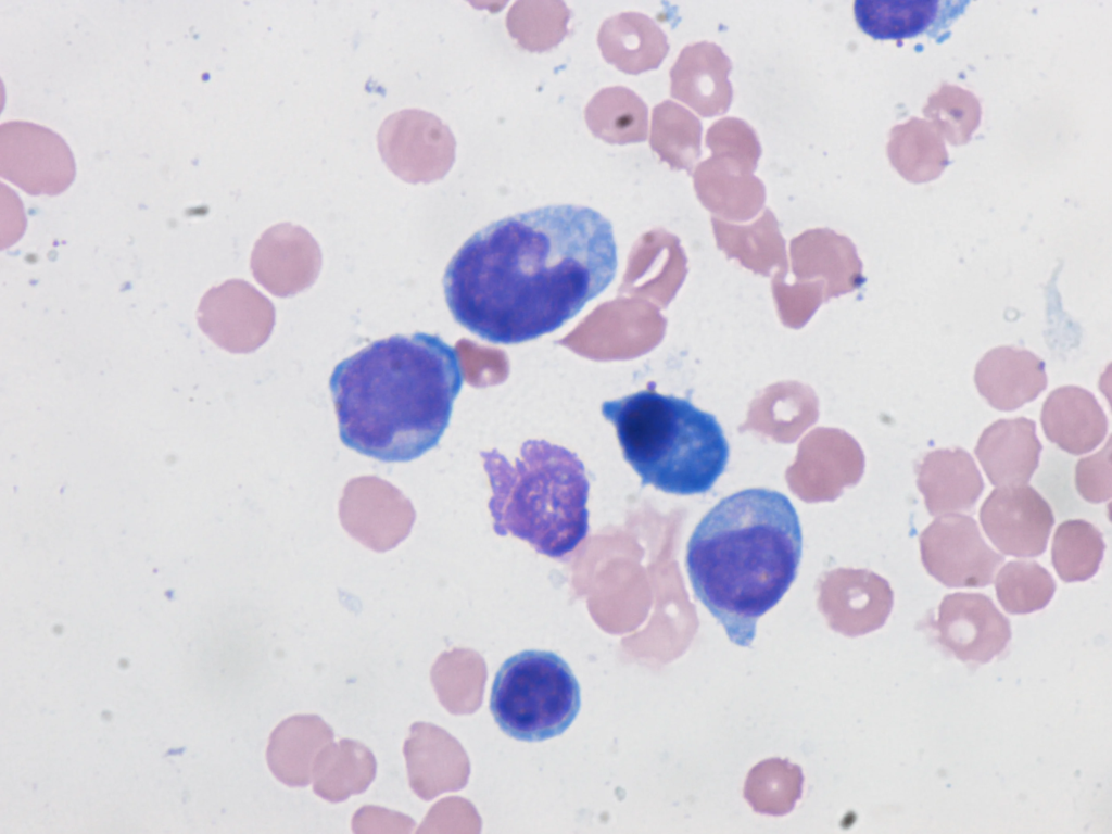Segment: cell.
<instances>
[{"label":"cell","mask_w":1112,"mask_h":834,"mask_svg":"<svg viewBox=\"0 0 1112 834\" xmlns=\"http://www.w3.org/2000/svg\"><path fill=\"white\" fill-rule=\"evenodd\" d=\"M332 729L315 715H296L271 732L267 763L273 774L288 786H305L320 751L332 743Z\"/></svg>","instance_id":"obj_17"},{"label":"cell","mask_w":1112,"mask_h":834,"mask_svg":"<svg viewBox=\"0 0 1112 834\" xmlns=\"http://www.w3.org/2000/svg\"><path fill=\"white\" fill-rule=\"evenodd\" d=\"M924 116L949 143L965 144L981 122L980 100L959 86L943 84L922 110Z\"/></svg>","instance_id":"obj_29"},{"label":"cell","mask_w":1112,"mask_h":834,"mask_svg":"<svg viewBox=\"0 0 1112 834\" xmlns=\"http://www.w3.org/2000/svg\"><path fill=\"white\" fill-rule=\"evenodd\" d=\"M1111 444L1098 453L1081 458L1075 468V485L1087 502L1098 504L1111 497Z\"/></svg>","instance_id":"obj_31"},{"label":"cell","mask_w":1112,"mask_h":834,"mask_svg":"<svg viewBox=\"0 0 1112 834\" xmlns=\"http://www.w3.org/2000/svg\"><path fill=\"white\" fill-rule=\"evenodd\" d=\"M974 380L986 402L1003 412L1033 401L1047 387L1044 362L1014 346L988 351L976 365Z\"/></svg>","instance_id":"obj_13"},{"label":"cell","mask_w":1112,"mask_h":834,"mask_svg":"<svg viewBox=\"0 0 1112 834\" xmlns=\"http://www.w3.org/2000/svg\"><path fill=\"white\" fill-rule=\"evenodd\" d=\"M570 11L560 1H518L507 14L511 37L529 51L555 47L567 34Z\"/></svg>","instance_id":"obj_27"},{"label":"cell","mask_w":1112,"mask_h":834,"mask_svg":"<svg viewBox=\"0 0 1112 834\" xmlns=\"http://www.w3.org/2000/svg\"><path fill=\"white\" fill-rule=\"evenodd\" d=\"M409 786L428 800L453 785V743L439 728L414 723L404 743Z\"/></svg>","instance_id":"obj_22"},{"label":"cell","mask_w":1112,"mask_h":834,"mask_svg":"<svg viewBox=\"0 0 1112 834\" xmlns=\"http://www.w3.org/2000/svg\"><path fill=\"white\" fill-rule=\"evenodd\" d=\"M584 115L592 134L608 143L641 142L647 137V106L627 87L599 90L589 101Z\"/></svg>","instance_id":"obj_23"},{"label":"cell","mask_w":1112,"mask_h":834,"mask_svg":"<svg viewBox=\"0 0 1112 834\" xmlns=\"http://www.w3.org/2000/svg\"><path fill=\"white\" fill-rule=\"evenodd\" d=\"M693 181L699 200L708 208L729 216H749L764 201V186L759 178L715 156L696 165Z\"/></svg>","instance_id":"obj_19"},{"label":"cell","mask_w":1112,"mask_h":834,"mask_svg":"<svg viewBox=\"0 0 1112 834\" xmlns=\"http://www.w3.org/2000/svg\"><path fill=\"white\" fill-rule=\"evenodd\" d=\"M618 267L611 223L572 204L521 212L475 232L443 276L454 319L495 344L553 332L612 282Z\"/></svg>","instance_id":"obj_1"},{"label":"cell","mask_w":1112,"mask_h":834,"mask_svg":"<svg viewBox=\"0 0 1112 834\" xmlns=\"http://www.w3.org/2000/svg\"><path fill=\"white\" fill-rule=\"evenodd\" d=\"M1035 431L1033 420L1018 417L997 420L982 432L974 452L991 484L1012 486L1029 481L1042 448Z\"/></svg>","instance_id":"obj_14"},{"label":"cell","mask_w":1112,"mask_h":834,"mask_svg":"<svg viewBox=\"0 0 1112 834\" xmlns=\"http://www.w3.org/2000/svg\"><path fill=\"white\" fill-rule=\"evenodd\" d=\"M602 415L615 427L642 486L704 494L726 468L730 447L721 425L688 400L641 390L604 402Z\"/></svg>","instance_id":"obj_5"},{"label":"cell","mask_w":1112,"mask_h":834,"mask_svg":"<svg viewBox=\"0 0 1112 834\" xmlns=\"http://www.w3.org/2000/svg\"><path fill=\"white\" fill-rule=\"evenodd\" d=\"M887 155L899 175L914 184L937 178L949 162L944 138L930 122L919 117L890 129Z\"/></svg>","instance_id":"obj_21"},{"label":"cell","mask_w":1112,"mask_h":834,"mask_svg":"<svg viewBox=\"0 0 1112 834\" xmlns=\"http://www.w3.org/2000/svg\"><path fill=\"white\" fill-rule=\"evenodd\" d=\"M414 825L408 816L374 806H365L357 810L352 821L355 833L382 832L381 827L383 832L409 833Z\"/></svg>","instance_id":"obj_32"},{"label":"cell","mask_w":1112,"mask_h":834,"mask_svg":"<svg viewBox=\"0 0 1112 834\" xmlns=\"http://www.w3.org/2000/svg\"><path fill=\"white\" fill-rule=\"evenodd\" d=\"M706 144L711 156L736 165L753 173L761 154L755 130L743 119L724 117L715 122L707 130Z\"/></svg>","instance_id":"obj_30"},{"label":"cell","mask_w":1112,"mask_h":834,"mask_svg":"<svg viewBox=\"0 0 1112 834\" xmlns=\"http://www.w3.org/2000/svg\"><path fill=\"white\" fill-rule=\"evenodd\" d=\"M926 571L949 587H982L993 582L1004 557L984 541L976 521L953 514L936 518L920 534Z\"/></svg>","instance_id":"obj_8"},{"label":"cell","mask_w":1112,"mask_h":834,"mask_svg":"<svg viewBox=\"0 0 1112 834\" xmlns=\"http://www.w3.org/2000/svg\"><path fill=\"white\" fill-rule=\"evenodd\" d=\"M936 0H856L858 26L875 39L910 38L926 31L937 20Z\"/></svg>","instance_id":"obj_24"},{"label":"cell","mask_w":1112,"mask_h":834,"mask_svg":"<svg viewBox=\"0 0 1112 834\" xmlns=\"http://www.w3.org/2000/svg\"><path fill=\"white\" fill-rule=\"evenodd\" d=\"M604 59L628 74L659 66L668 53L665 33L648 16L622 12L607 18L597 35Z\"/></svg>","instance_id":"obj_18"},{"label":"cell","mask_w":1112,"mask_h":834,"mask_svg":"<svg viewBox=\"0 0 1112 834\" xmlns=\"http://www.w3.org/2000/svg\"><path fill=\"white\" fill-rule=\"evenodd\" d=\"M463 382L457 351L438 334L374 341L330 376L340 439L381 462L417 458L438 445Z\"/></svg>","instance_id":"obj_2"},{"label":"cell","mask_w":1112,"mask_h":834,"mask_svg":"<svg viewBox=\"0 0 1112 834\" xmlns=\"http://www.w3.org/2000/svg\"><path fill=\"white\" fill-rule=\"evenodd\" d=\"M915 471L918 489L932 516L971 509L984 489L975 462L960 447L927 453Z\"/></svg>","instance_id":"obj_15"},{"label":"cell","mask_w":1112,"mask_h":834,"mask_svg":"<svg viewBox=\"0 0 1112 834\" xmlns=\"http://www.w3.org/2000/svg\"><path fill=\"white\" fill-rule=\"evenodd\" d=\"M702 124L682 105L665 100L653 109L649 144L672 169L690 170L700 155Z\"/></svg>","instance_id":"obj_25"},{"label":"cell","mask_w":1112,"mask_h":834,"mask_svg":"<svg viewBox=\"0 0 1112 834\" xmlns=\"http://www.w3.org/2000/svg\"><path fill=\"white\" fill-rule=\"evenodd\" d=\"M492 489L493 530L527 541L560 558L589 531V480L576 453L544 440H528L511 465L496 450L481 452Z\"/></svg>","instance_id":"obj_4"},{"label":"cell","mask_w":1112,"mask_h":834,"mask_svg":"<svg viewBox=\"0 0 1112 834\" xmlns=\"http://www.w3.org/2000/svg\"><path fill=\"white\" fill-rule=\"evenodd\" d=\"M995 589L1006 611L1024 615L1047 606L1054 594L1056 583L1038 563L1013 560L999 570Z\"/></svg>","instance_id":"obj_28"},{"label":"cell","mask_w":1112,"mask_h":834,"mask_svg":"<svg viewBox=\"0 0 1112 834\" xmlns=\"http://www.w3.org/2000/svg\"><path fill=\"white\" fill-rule=\"evenodd\" d=\"M1046 438L1061 450L1081 455L1099 445L1108 431V420L1095 396L1076 386L1053 390L1040 415Z\"/></svg>","instance_id":"obj_16"},{"label":"cell","mask_w":1112,"mask_h":834,"mask_svg":"<svg viewBox=\"0 0 1112 834\" xmlns=\"http://www.w3.org/2000/svg\"><path fill=\"white\" fill-rule=\"evenodd\" d=\"M376 775V759L362 743L343 738L330 743L317 757L313 789L321 798L339 803L363 793Z\"/></svg>","instance_id":"obj_20"},{"label":"cell","mask_w":1112,"mask_h":834,"mask_svg":"<svg viewBox=\"0 0 1112 834\" xmlns=\"http://www.w3.org/2000/svg\"><path fill=\"white\" fill-rule=\"evenodd\" d=\"M0 174L29 194L54 195L74 180L75 162L59 135L13 121L0 127Z\"/></svg>","instance_id":"obj_9"},{"label":"cell","mask_w":1112,"mask_h":834,"mask_svg":"<svg viewBox=\"0 0 1112 834\" xmlns=\"http://www.w3.org/2000/svg\"><path fill=\"white\" fill-rule=\"evenodd\" d=\"M1101 532L1090 522L1070 519L1054 532L1051 560L1064 582L1085 581L1099 569L1104 552Z\"/></svg>","instance_id":"obj_26"},{"label":"cell","mask_w":1112,"mask_h":834,"mask_svg":"<svg viewBox=\"0 0 1112 834\" xmlns=\"http://www.w3.org/2000/svg\"><path fill=\"white\" fill-rule=\"evenodd\" d=\"M803 534L783 493L749 488L723 497L698 522L686 548L695 596L730 641L748 647L758 619L797 576Z\"/></svg>","instance_id":"obj_3"},{"label":"cell","mask_w":1112,"mask_h":834,"mask_svg":"<svg viewBox=\"0 0 1112 834\" xmlns=\"http://www.w3.org/2000/svg\"><path fill=\"white\" fill-rule=\"evenodd\" d=\"M377 144L388 168L410 184L441 179L455 160V138L438 116L419 109L389 115L379 127Z\"/></svg>","instance_id":"obj_7"},{"label":"cell","mask_w":1112,"mask_h":834,"mask_svg":"<svg viewBox=\"0 0 1112 834\" xmlns=\"http://www.w3.org/2000/svg\"><path fill=\"white\" fill-rule=\"evenodd\" d=\"M935 627L940 644L962 661L987 662L1011 639L1010 621L980 593L945 595Z\"/></svg>","instance_id":"obj_11"},{"label":"cell","mask_w":1112,"mask_h":834,"mask_svg":"<svg viewBox=\"0 0 1112 834\" xmlns=\"http://www.w3.org/2000/svg\"><path fill=\"white\" fill-rule=\"evenodd\" d=\"M980 520L993 544L1015 557L1042 554L1054 523L1049 504L1026 484L993 490L980 508Z\"/></svg>","instance_id":"obj_10"},{"label":"cell","mask_w":1112,"mask_h":834,"mask_svg":"<svg viewBox=\"0 0 1112 834\" xmlns=\"http://www.w3.org/2000/svg\"><path fill=\"white\" fill-rule=\"evenodd\" d=\"M580 686L568 664L546 650H523L495 674L490 711L508 736L539 742L564 733L580 709Z\"/></svg>","instance_id":"obj_6"},{"label":"cell","mask_w":1112,"mask_h":834,"mask_svg":"<svg viewBox=\"0 0 1112 834\" xmlns=\"http://www.w3.org/2000/svg\"><path fill=\"white\" fill-rule=\"evenodd\" d=\"M730 59L713 42L685 46L670 70L671 96L704 117L724 113L732 101Z\"/></svg>","instance_id":"obj_12"}]
</instances>
